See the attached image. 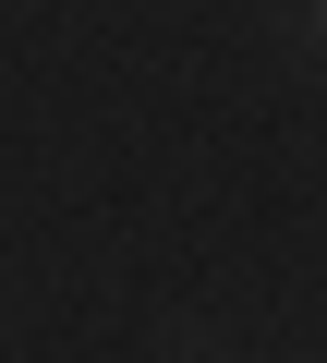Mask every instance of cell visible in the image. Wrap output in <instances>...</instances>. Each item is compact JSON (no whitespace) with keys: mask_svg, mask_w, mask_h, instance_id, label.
Instances as JSON below:
<instances>
[{"mask_svg":"<svg viewBox=\"0 0 327 363\" xmlns=\"http://www.w3.org/2000/svg\"><path fill=\"white\" fill-rule=\"evenodd\" d=\"M279 37H291V49H327V0H291V13H279Z\"/></svg>","mask_w":327,"mask_h":363,"instance_id":"1","label":"cell"},{"mask_svg":"<svg viewBox=\"0 0 327 363\" xmlns=\"http://www.w3.org/2000/svg\"><path fill=\"white\" fill-rule=\"evenodd\" d=\"M182 363H231V351H218V339H182Z\"/></svg>","mask_w":327,"mask_h":363,"instance_id":"2","label":"cell"}]
</instances>
